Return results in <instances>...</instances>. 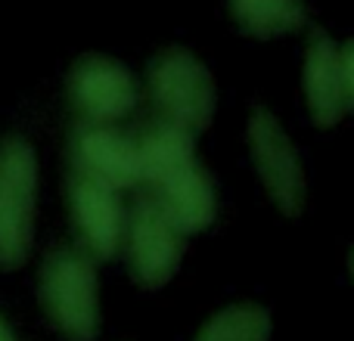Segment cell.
Instances as JSON below:
<instances>
[{
	"label": "cell",
	"mask_w": 354,
	"mask_h": 341,
	"mask_svg": "<svg viewBox=\"0 0 354 341\" xmlns=\"http://www.w3.org/2000/svg\"><path fill=\"white\" fill-rule=\"evenodd\" d=\"M41 304L68 341H93L100 335V282L87 251H50L41 267Z\"/></svg>",
	"instance_id": "cell-1"
},
{
	"label": "cell",
	"mask_w": 354,
	"mask_h": 341,
	"mask_svg": "<svg viewBox=\"0 0 354 341\" xmlns=\"http://www.w3.org/2000/svg\"><path fill=\"white\" fill-rule=\"evenodd\" d=\"M37 214V155L22 137L0 140V267L28 261Z\"/></svg>",
	"instance_id": "cell-2"
},
{
	"label": "cell",
	"mask_w": 354,
	"mask_h": 341,
	"mask_svg": "<svg viewBox=\"0 0 354 341\" xmlns=\"http://www.w3.org/2000/svg\"><path fill=\"white\" fill-rule=\"evenodd\" d=\"M149 93L165 121L180 124L189 134L208 130L218 93H214L212 72L189 50L171 47L156 56L149 66Z\"/></svg>",
	"instance_id": "cell-3"
},
{
	"label": "cell",
	"mask_w": 354,
	"mask_h": 341,
	"mask_svg": "<svg viewBox=\"0 0 354 341\" xmlns=\"http://www.w3.org/2000/svg\"><path fill=\"white\" fill-rule=\"evenodd\" d=\"M122 249L128 251V267L137 286L162 289L183 261L187 233L177 230L156 195H140L124 220Z\"/></svg>",
	"instance_id": "cell-4"
},
{
	"label": "cell",
	"mask_w": 354,
	"mask_h": 341,
	"mask_svg": "<svg viewBox=\"0 0 354 341\" xmlns=\"http://www.w3.org/2000/svg\"><path fill=\"white\" fill-rule=\"evenodd\" d=\"M249 149L268 195L283 214L295 217L305 208V170L289 134L268 109H252L249 115Z\"/></svg>",
	"instance_id": "cell-5"
},
{
	"label": "cell",
	"mask_w": 354,
	"mask_h": 341,
	"mask_svg": "<svg viewBox=\"0 0 354 341\" xmlns=\"http://www.w3.org/2000/svg\"><path fill=\"white\" fill-rule=\"evenodd\" d=\"M305 93L317 128H336L354 99V47L314 31L305 56Z\"/></svg>",
	"instance_id": "cell-6"
},
{
	"label": "cell",
	"mask_w": 354,
	"mask_h": 341,
	"mask_svg": "<svg viewBox=\"0 0 354 341\" xmlns=\"http://www.w3.org/2000/svg\"><path fill=\"white\" fill-rule=\"evenodd\" d=\"M68 211H72V224L78 233L84 251L93 261H109L122 251L124 239V211L118 189L100 183L97 177L75 170L68 177Z\"/></svg>",
	"instance_id": "cell-7"
},
{
	"label": "cell",
	"mask_w": 354,
	"mask_h": 341,
	"mask_svg": "<svg viewBox=\"0 0 354 341\" xmlns=\"http://www.w3.org/2000/svg\"><path fill=\"white\" fill-rule=\"evenodd\" d=\"M68 99L84 124H112L137 106V81L106 56H84L68 75Z\"/></svg>",
	"instance_id": "cell-8"
},
{
	"label": "cell",
	"mask_w": 354,
	"mask_h": 341,
	"mask_svg": "<svg viewBox=\"0 0 354 341\" xmlns=\"http://www.w3.org/2000/svg\"><path fill=\"white\" fill-rule=\"evenodd\" d=\"M72 168L97 177L100 183L118 189L140 186V159L137 140L109 128V124H84L72 137Z\"/></svg>",
	"instance_id": "cell-9"
},
{
	"label": "cell",
	"mask_w": 354,
	"mask_h": 341,
	"mask_svg": "<svg viewBox=\"0 0 354 341\" xmlns=\"http://www.w3.org/2000/svg\"><path fill=\"white\" fill-rule=\"evenodd\" d=\"M156 202L165 208V214L177 224L180 233H202L214 224L218 214V193H214V180L205 165L189 162L177 174L168 177L162 186L153 189Z\"/></svg>",
	"instance_id": "cell-10"
},
{
	"label": "cell",
	"mask_w": 354,
	"mask_h": 341,
	"mask_svg": "<svg viewBox=\"0 0 354 341\" xmlns=\"http://www.w3.org/2000/svg\"><path fill=\"white\" fill-rule=\"evenodd\" d=\"M137 159H140V183L156 189L196 159V134L162 118L149 124L137 140Z\"/></svg>",
	"instance_id": "cell-11"
},
{
	"label": "cell",
	"mask_w": 354,
	"mask_h": 341,
	"mask_svg": "<svg viewBox=\"0 0 354 341\" xmlns=\"http://www.w3.org/2000/svg\"><path fill=\"white\" fill-rule=\"evenodd\" d=\"M236 25L252 37H277L305 25L301 0H230Z\"/></svg>",
	"instance_id": "cell-12"
},
{
	"label": "cell",
	"mask_w": 354,
	"mask_h": 341,
	"mask_svg": "<svg viewBox=\"0 0 354 341\" xmlns=\"http://www.w3.org/2000/svg\"><path fill=\"white\" fill-rule=\"evenodd\" d=\"M268 338H270V313L258 304L224 307L196 335V341H268Z\"/></svg>",
	"instance_id": "cell-13"
},
{
	"label": "cell",
	"mask_w": 354,
	"mask_h": 341,
	"mask_svg": "<svg viewBox=\"0 0 354 341\" xmlns=\"http://www.w3.org/2000/svg\"><path fill=\"white\" fill-rule=\"evenodd\" d=\"M0 341H16V335H12V329L6 326L3 317H0Z\"/></svg>",
	"instance_id": "cell-14"
}]
</instances>
